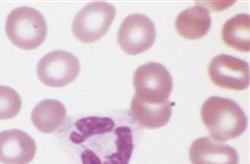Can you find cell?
Returning <instances> with one entry per match:
<instances>
[{
  "mask_svg": "<svg viewBox=\"0 0 250 164\" xmlns=\"http://www.w3.org/2000/svg\"><path fill=\"white\" fill-rule=\"evenodd\" d=\"M201 118L210 136L216 141H227L243 134L247 117L231 99L212 96L202 105Z\"/></svg>",
  "mask_w": 250,
  "mask_h": 164,
  "instance_id": "obj_1",
  "label": "cell"
},
{
  "mask_svg": "<svg viewBox=\"0 0 250 164\" xmlns=\"http://www.w3.org/2000/svg\"><path fill=\"white\" fill-rule=\"evenodd\" d=\"M5 31L11 42L21 49L33 50L44 42L47 24L44 16L32 7H18L7 17Z\"/></svg>",
  "mask_w": 250,
  "mask_h": 164,
  "instance_id": "obj_2",
  "label": "cell"
},
{
  "mask_svg": "<svg viewBox=\"0 0 250 164\" xmlns=\"http://www.w3.org/2000/svg\"><path fill=\"white\" fill-rule=\"evenodd\" d=\"M135 97L149 103H163L169 100L173 89L172 76L162 64L149 62L134 72Z\"/></svg>",
  "mask_w": 250,
  "mask_h": 164,
  "instance_id": "obj_3",
  "label": "cell"
},
{
  "mask_svg": "<svg viewBox=\"0 0 250 164\" xmlns=\"http://www.w3.org/2000/svg\"><path fill=\"white\" fill-rule=\"evenodd\" d=\"M116 16V9L106 2H92L83 7L72 24L74 36L83 43H93L109 30Z\"/></svg>",
  "mask_w": 250,
  "mask_h": 164,
  "instance_id": "obj_4",
  "label": "cell"
},
{
  "mask_svg": "<svg viewBox=\"0 0 250 164\" xmlns=\"http://www.w3.org/2000/svg\"><path fill=\"white\" fill-rule=\"evenodd\" d=\"M80 71L78 58L70 52L55 50L44 55L37 65V75L43 84L64 87L73 82Z\"/></svg>",
  "mask_w": 250,
  "mask_h": 164,
  "instance_id": "obj_5",
  "label": "cell"
},
{
  "mask_svg": "<svg viewBox=\"0 0 250 164\" xmlns=\"http://www.w3.org/2000/svg\"><path fill=\"white\" fill-rule=\"evenodd\" d=\"M155 38L154 23L144 14H131L125 18L117 34L119 46L130 55L140 54L150 49Z\"/></svg>",
  "mask_w": 250,
  "mask_h": 164,
  "instance_id": "obj_6",
  "label": "cell"
},
{
  "mask_svg": "<svg viewBox=\"0 0 250 164\" xmlns=\"http://www.w3.org/2000/svg\"><path fill=\"white\" fill-rule=\"evenodd\" d=\"M213 83L221 88L244 90L249 87V64L237 57L220 54L214 57L208 67Z\"/></svg>",
  "mask_w": 250,
  "mask_h": 164,
  "instance_id": "obj_7",
  "label": "cell"
},
{
  "mask_svg": "<svg viewBox=\"0 0 250 164\" xmlns=\"http://www.w3.org/2000/svg\"><path fill=\"white\" fill-rule=\"evenodd\" d=\"M36 153V143L26 132L11 129L0 132V162L28 164Z\"/></svg>",
  "mask_w": 250,
  "mask_h": 164,
  "instance_id": "obj_8",
  "label": "cell"
},
{
  "mask_svg": "<svg viewBox=\"0 0 250 164\" xmlns=\"http://www.w3.org/2000/svg\"><path fill=\"white\" fill-rule=\"evenodd\" d=\"M189 158L192 164H238L237 151L209 137L196 139L190 146Z\"/></svg>",
  "mask_w": 250,
  "mask_h": 164,
  "instance_id": "obj_9",
  "label": "cell"
},
{
  "mask_svg": "<svg viewBox=\"0 0 250 164\" xmlns=\"http://www.w3.org/2000/svg\"><path fill=\"white\" fill-rule=\"evenodd\" d=\"M169 100L163 103H149L133 96L131 101V114L134 120L142 127L157 129L167 124L172 114Z\"/></svg>",
  "mask_w": 250,
  "mask_h": 164,
  "instance_id": "obj_10",
  "label": "cell"
},
{
  "mask_svg": "<svg viewBox=\"0 0 250 164\" xmlns=\"http://www.w3.org/2000/svg\"><path fill=\"white\" fill-rule=\"evenodd\" d=\"M175 27L180 36L189 40L204 37L211 27V17L205 7L195 5L182 11L175 20Z\"/></svg>",
  "mask_w": 250,
  "mask_h": 164,
  "instance_id": "obj_11",
  "label": "cell"
},
{
  "mask_svg": "<svg viewBox=\"0 0 250 164\" xmlns=\"http://www.w3.org/2000/svg\"><path fill=\"white\" fill-rule=\"evenodd\" d=\"M66 117V108L60 101L45 99L34 107L31 120L34 126L43 133H52L57 130Z\"/></svg>",
  "mask_w": 250,
  "mask_h": 164,
  "instance_id": "obj_12",
  "label": "cell"
},
{
  "mask_svg": "<svg viewBox=\"0 0 250 164\" xmlns=\"http://www.w3.org/2000/svg\"><path fill=\"white\" fill-rule=\"evenodd\" d=\"M221 36L224 43L241 52L250 51V16L241 13L224 23Z\"/></svg>",
  "mask_w": 250,
  "mask_h": 164,
  "instance_id": "obj_13",
  "label": "cell"
},
{
  "mask_svg": "<svg viewBox=\"0 0 250 164\" xmlns=\"http://www.w3.org/2000/svg\"><path fill=\"white\" fill-rule=\"evenodd\" d=\"M75 127L76 131L71 133L70 140L79 144L92 136L111 132L115 127V122L110 117L89 116L76 121Z\"/></svg>",
  "mask_w": 250,
  "mask_h": 164,
  "instance_id": "obj_14",
  "label": "cell"
},
{
  "mask_svg": "<svg viewBox=\"0 0 250 164\" xmlns=\"http://www.w3.org/2000/svg\"><path fill=\"white\" fill-rule=\"evenodd\" d=\"M116 151L105 157L109 164H128L133 152V133L128 126H119L114 131Z\"/></svg>",
  "mask_w": 250,
  "mask_h": 164,
  "instance_id": "obj_15",
  "label": "cell"
},
{
  "mask_svg": "<svg viewBox=\"0 0 250 164\" xmlns=\"http://www.w3.org/2000/svg\"><path fill=\"white\" fill-rule=\"evenodd\" d=\"M21 97L11 87L0 85V120L15 117L21 109Z\"/></svg>",
  "mask_w": 250,
  "mask_h": 164,
  "instance_id": "obj_16",
  "label": "cell"
},
{
  "mask_svg": "<svg viewBox=\"0 0 250 164\" xmlns=\"http://www.w3.org/2000/svg\"><path fill=\"white\" fill-rule=\"evenodd\" d=\"M82 164H109L108 162H103L99 156L90 149H85L80 155Z\"/></svg>",
  "mask_w": 250,
  "mask_h": 164,
  "instance_id": "obj_17",
  "label": "cell"
}]
</instances>
